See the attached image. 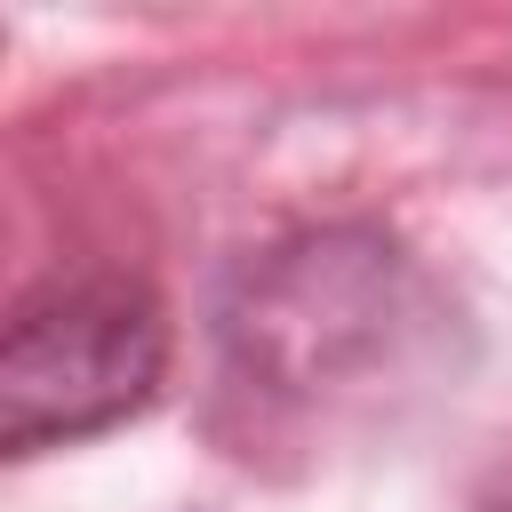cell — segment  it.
Segmentation results:
<instances>
[{"mask_svg":"<svg viewBox=\"0 0 512 512\" xmlns=\"http://www.w3.org/2000/svg\"><path fill=\"white\" fill-rule=\"evenodd\" d=\"M432 320L424 280L376 232H320L240 272L224 304V376L264 400H336L392 376Z\"/></svg>","mask_w":512,"mask_h":512,"instance_id":"1","label":"cell"},{"mask_svg":"<svg viewBox=\"0 0 512 512\" xmlns=\"http://www.w3.org/2000/svg\"><path fill=\"white\" fill-rule=\"evenodd\" d=\"M168 376V312L128 272L40 280L0 328V448L40 456L136 416Z\"/></svg>","mask_w":512,"mask_h":512,"instance_id":"2","label":"cell"}]
</instances>
